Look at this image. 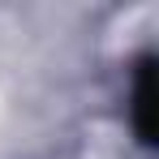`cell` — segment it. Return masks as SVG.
<instances>
[{
    "label": "cell",
    "mask_w": 159,
    "mask_h": 159,
    "mask_svg": "<svg viewBox=\"0 0 159 159\" xmlns=\"http://www.w3.org/2000/svg\"><path fill=\"white\" fill-rule=\"evenodd\" d=\"M133 129L142 146L159 142V99H155V56L138 60V82H133Z\"/></svg>",
    "instance_id": "cell-1"
}]
</instances>
